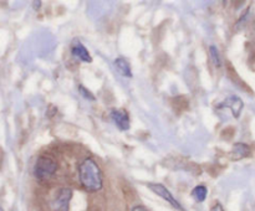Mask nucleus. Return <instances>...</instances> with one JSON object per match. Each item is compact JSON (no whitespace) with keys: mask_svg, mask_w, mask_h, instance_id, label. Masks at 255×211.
I'll return each mask as SVG.
<instances>
[{"mask_svg":"<svg viewBox=\"0 0 255 211\" xmlns=\"http://www.w3.org/2000/svg\"><path fill=\"white\" fill-rule=\"evenodd\" d=\"M114 65L115 67H116L117 72H119L121 76L127 77V78H131L132 70H131V65H129V62L127 61V59H125V57H117V59L114 61Z\"/></svg>","mask_w":255,"mask_h":211,"instance_id":"6e6552de","label":"nucleus"},{"mask_svg":"<svg viewBox=\"0 0 255 211\" xmlns=\"http://www.w3.org/2000/svg\"><path fill=\"white\" fill-rule=\"evenodd\" d=\"M147 186H148L149 190L153 191L156 195H158L159 198H162L164 201H167V203H168L171 206H173L174 209H177V210H179V211H184L183 206L181 205V203H179V201L177 200L173 195H172L171 191H169L168 189L163 185V184L149 183Z\"/></svg>","mask_w":255,"mask_h":211,"instance_id":"7ed1b4c3","label":"nucleus"},{"mask_svg":"<svg viewBox=\"0 0 255 211\" xmlns=\"http://www.w3.org/2000/svg\"><path fill=\"white\" fill-rule=\"evenodd\" d=\"M71 54L72 56L76 57L80 61L86 62V64H91L92 62L91 55H90V52L87 51V49L84 46V44H81V42H76L75 45H72Z\"/></svg>","mask_w":255,"mask_h":211,"instance_id":"0eeeda50","label":"nucleus"},{"mask_svg":"<svg viewBox=\"0 0 255 211\" xmlns=\"http://www.w3.org/2000/svg\"><path fill=\"white\" fill-rule=\"evenodd\" d=\"M209 57H211L212 62L216 67H222V56L219 50L217 49L216 45H211L209 46Z\"/></svg>","mask_w":255,"mask_h":211,"instance_id":"9b49d317","label":"nucleus"},{"mask_svg":"<svg viewBox=\"0 0 255 211\" xmlns=\"http://www.w3.org/2000/svg\"><path fill=\"white\" fill-rule=\"evenodd\" d=\"M251 148H249L248 144L246 143H236L233 145V149H232V158L234 160H239V159L247 158V156L251 155Z\"/></svg>","mask_w":255,"mask_h":211,"instance_id":"1a4fd4ad","label":"nucleus"},{"mask_svg":"<svg viewBox=\"0 0 255 211\" xmlns=\"http://www.w3.org/2000/svg\"><path fill=\"white\" fill-rule=\"evenodd\" d=\"M79 180L82 188L89 193H97L104 185L102 170L95 159L86 158L79 165Z\"/></svg>","mask_w":255,"mask_h":211,"instance_id":"f257e3e1","label":"nucleus"},{"mask_svg":"<svg viewBox=\"0 0 255 211\" xmlns=\"http://www.w3.org/2000/svg\"><path fill=\"white\" fill-rule=\"evenodd\" d=\"M219 107H221V108L227 107V108L231 109L232 113H233V116L236 117V118H239L242 111H243L244 103H243V101H242V98H239L238 96H234V94H232V96H229L228 98L224 99V102L223 103L219 104Z\"/></svg>","mask_w":255,"mask_h":211,"instance_id":"423d86ee","label":"nucleus"},{"mask_svg":"<svg viewBox=\"0 0 255 211\" xmlns=\"http://www.w3.org/2000/svg\"><path fill=\"white\" fill-rule=\"evenodd\" d=\"M57 161L52 156L42 154L36 159L34 165V175L40 180L49 179L57 170Z\"/></svg>","mask_w":255,"mask_h":211,"instance_id":"f03ea898","label":"nucleus"},{"mask_svg":"<svg viewBox=\"0 0 255 211\" xmlns=\"http://www.w3.org/2000/svg\"><path fill=\"white\" fill-rule=\"evenodd\" d=\"M72 198V190L69 188H61L56 191L51 201L52 211H69L70 200Z\"/></svg>","mask_w":255,"mask_h":211,"instance_id":"20e7f679","label":"nucleus"},{"mask_svg":"<svg viewBox=\"0 0 255 211\" xmlns=\"http://www.w3.org/2000/svg\"><path fill=\"white\" fill-rule=\"evenodd\" d=\"M1 211H4V210H1Z\"/></svg>","mask_w":255,"mask_h":211,"instance_id":"2eb2a0df","label":"nucleus"},{"mask_svg":"<svg viewBox=\"0 0 255 211\" xmlns=\"http://www.w3.org/2000/svg\"><path fill=\"white\" fill-rule=\"evenodd\" d=\"M207 195H208V189H207V186L203 185V184L197 185L196 188L192 190V196H193V199L197 203H203V201H206Z\"/></svg>","mask_w":255,"mask_h":211,"instance_id":"9d476101","label":"nucleus"},{"mask_svg":"<svg viewBox=\"0 0 255 211\" xmlns=\"http://www.w3.org/2000/svg\"><path fill=\"white\" fill-rule=\"evenodd\" d=\"M211 211H224V209H223V206H222V204L217 203V204H214L213 206H212Z\"/></svg>","mask_w":255,"mask_h":211,"instance_id":"ddd939ff","label":"nucleus"},{"mask_svg":"<svg viewBox=\"0 0 255 211\" xmlns=\"http://www.w3.org/2000/svg\"><path fill=\"white\" fill-rule=\"evenodd\" d=\"M79 92H80V94L84 97V98L89 99V101H95V99H96V97L94 96V93H92V92H90L89 89L84 86V84H79Z\"/></svg>","mask_w":255,"mask_h":211,"instance_id":"f8f14e48","label":"nucleus"},{"mask_svg":"<svg viewBox=\"0 0 255 211\" xmlns=\"http://www.w3.org/2000/svg\"><path fill=\"white\" fill-rule=\"evenodd\" d=\"M110 117H111V119L114 121V123L116 124L117 128L120 129V131H128L129 128H131V122H129V116L128 113H127V111H125V109L120 108H115V109H111V112H110Z\"/></svg>","mask_w":255,"mask_h":211,"instance_id":"39448f33","label":"nucleus"},{"mask_svg":"<svg viewBox=\"0 0 255 211\" xmlns=\"http://www.w3.org/2000/svg\"><path fill=\"white\" fill-rule=\"evenodd\" d=\"M131 211H149V210L147 208H144L143 205H136L132 208Z\"/></svg>","mask_w":255,"mask_h":211,"instance_id":"4468645a","label":"nucleus"}]
</instances>
